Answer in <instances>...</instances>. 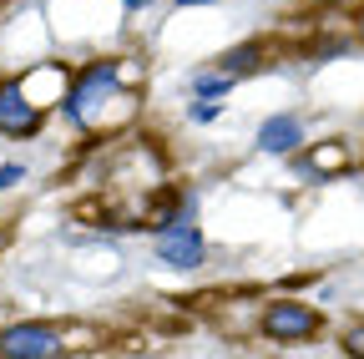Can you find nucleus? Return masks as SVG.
<instances>
[{
	"instance_id": "nucleus-1",
	"label": "nucleus",
	"mask_w": 364,
	"mask_h": 359,
	"mask_svg": "<svg viewBox=\"0 0 364 359\" xmlns=\"http://www.w3.org/2000/svg\"><path fill=\"white\" fill-rule=\"evenodd\" d=\"M136 86H142V61L127 56L71 66V92L61 112L86 132V142H117V132H127L136 117Z\"/></svg>"
},
{
	"instance_id": "nucleus-2",
	"label": "nucleus",
	"mask_w": 364,
	"mask_h": 359,
	"mask_svg": "<svg viewBox=\"0 0 364 359\" xmlns=\"http://www.w3.org/2000/svg\"><path fill=\"white\" fill-rule=\"evenodd\" d=\"M258 334L273 344H304L324 334V314H318L309 299L279 294V299H263L258 304Z\"/></svg>"
},
{
	"instance_id": "nucleus-3",
	"label": "nucleus",
	"mask_w": 364,
	"mask_h": 359,
	"mask_svg": "<svg viewBox=\"0 0 364 359\" xmlns=\"http://www.w3.org/2000/svg\"><path fill=\"white\" fill-rule=\"evenodd\" d=\"M0 359H66L61 319H16L0 329Z\"/></svg>"
},
{
	"instance_id": "nucleus-4",
	"label": "nucleus",
	"mask_w": 364,
	"mask_h": 359,
	"mask_svg": "<svg viewBox=\"0 0 364 359\" xmlns=\"http://www.w3.org/2000/svg\"><path fill=\"white\" fill-rule=\"evenodd\" d=\"M273 61H289V41H279V36H253V41H243V46L223 51V56L213 61V71L228 76V81H243V76L268 71Z\"/></svg>"
},
{
	"instance_id": "nucleus-5",
	"label": "nucleus",
	"mask_w": 364,
	"mask_h": 359,
	"mask_svg": "<svg viewBox=\"0 0 364 359\" xmlns=\"http://www.w3.org/2000/svg\"><path fill=\"white\" fill-rule=\"evenodd\" d=\"M46 132V112H36L26 102V92L16 86V76H0V137H41Z\"/></svg>"
},
{
	"instance_id": "nucleus-6",
	"label": "nucleus",
	"mask_w": 364,
	"mask_h": 359,
	"mask_svg": "<svg viewBox=\"0 0 364 359\" xmlns=\"http://www.w3.org/2000/svg\"><path fill=\"white\" fill-rule=\"evenodd\" d=\"M157 258H162L167 268H198V263L208 258V243H203V233H198V223H177V228L157 233Z\"/></svg>"
},
{
	"instance_id": "nucleus-7",
	"label": "nucleus",
	"mask_w": 364,
	"mask_h": 359,
	"mask_svg": "<svg viewBox=\"0 0 364 359\" xmlns=\"http://www.w3.org/2000/svg\"><path fill=\"white\" fill-rule=\"evenodd\" d=\"M299 167H304V172H314V177H339V172H349V167H354V147H349L344 137L314 142V147L299 157Z\"/></svg>"
},
{
	"instance_id": "nucleus-8",
	"label": "nucleus",
	"mask_w": 364,
	"mask_h": 359,
	"mask_svg": "<svg viewBox=\"0 0 364 359\" xmlns=\"http://www.w3.org/2000/svg\"><path fill=\"white\" fill-rule=\"evenodd\" d=\"M304 142V127H299V117H289V112H279V117H268L263 127H258V152H273V157H289L294 147Z\"/></svg>"
},
{
	"instance_id": "nucleus-9",
	"label": "nucleus",
	"mask_w": 364,
	"mask_h": 359,
	"mask_svg": "<svg viewBox=\"0 0 364 359\" xmlns=\"http://www.w3.org/2000/svg\"><path fill=\"white\" fill-rule=\"evenodd\" d=\"M228 86H233V81H228V76H218V71H198V76H193V92H198V102H218V97L228 92Z\"/></svg>"
},
{
	"instance_id": "nucleus-10",
	"label": "nucleus",
	"mask_w": 364,
	"mask_h": 359,
	"mask_svg": "<svg viewBox=\"0 0 364 359\" xmlns=\"http://www.w3.org/2000/svg\"><path fill=\"white\" fill-rule=\"evenodd\" d=\"M339 344H344V354H349V359H364V319H354V324L339 334Z\"/></svg>"
},
{
	"instance_id": "nucleus-11",
	"label": "nucleus",
	"mask_w": 364,
	"mask_h": 359,
	"mask_svg": "<svg viewBox=\"0 0 364 359\" xmlns=\"http://www.w3.org/2000/svg\"><path fill=\"white\" fill-rule=\"evenodd\" d=\"M188 117H193V122H218V117H223V107H218V102H193V107H188Z\"/></svg>"
},
{
	"instance_id": "nucleus-12",
	"label": "nucleus",
	"mask_w": 364,
	"mask_h": 359,
	"mask_svg": "<svg viewBox=\"0 0 364 359\" xmlns=\"http://www.w3.org/2000/svg\"><path fill=\"white\" fill-rule=\"evenodd\" d=\"M21 177H26V167H21V162H6V167H0V193H6V188H16Z\"/></svg>"
},
{
	"instance_id": "nucleus-13",
	"label": "nucleus",
	"mask_w": 364,
	"mask_h": 359,
	"mask_svg": "<svg viewBox=\"0 0 364 359\" xmlns=\"http://www.w3.org/2000/svg\"><path fill=\"white\" fill-rule=\"evenodd\" d=\"M349 36H354V41H359V46H364V6H359V11L349 16Z\"/></svg>"
},
{
	"instance_id": "nucleus-14",
	"label": "nucleus",
	"mask_w": 364,
	"mask_h": 359,
	"mask_svg": "<svg viewBox=\"0 0 364 359\" xmlns=\"http://www.w3.org/2000/svg\"><path fill=\"white\" fill-rule=\"evenodd\" d=\"M11 243H16V228H11V223H0V253H6Z\"/></svg>"
},
{
	"instance_id": "nucleus-15",
	"label": "nucleus",
	"mask_w": 364,
	"mask_h": 359,
	"mask_svg": "<svg viewBox=\"0 0 364 359\" xmlns=\"http://www.w3.org/2000/svg\"><path fill=\"white\" fill-rule=\"evenodd\" d=\"M309 6H318V11H334V6H344V0H309Z\"/></svg>"
},
{
	"instance_id": "nucleus-16",
	"label": "nucleus",
	"mask_w": 364,
	"mask_h": 359,
	"mask_svg": "<svg viewBox=\"0 0 364 359\" xmlns=\"http://www.w3.org/2000/svg\"><path fill=\"white\" fill-rule=\"evenodd\" d=\"M177 6H213V0H177Z\"/></svg>"
},
{
	"instance_id": "nucleus-17",
	"label": "nucleus",
	"mask_w": 364,
	"mask_h": 359,
	"mask_svg": "<svg viewBox=\"0 0 364 359\" xmlns=\"http://www.w3.org/2000/svg\"><path fill=\"white\" fill-rule=\"evenodd\" d=\"M127 6H132V11H136V6H142V0H127Z\"/></svg>"
}]
</instances>
